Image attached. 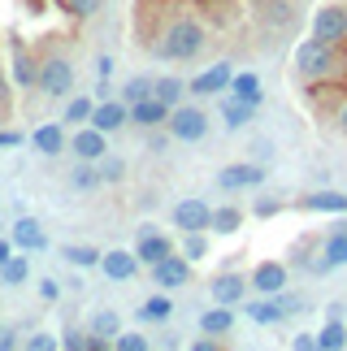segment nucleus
<instances>
[{"label": "nucleus", "mask_w": 347, "mask_h": 351, "mask_svg": "<svg viewBox=\"0 0 347 351\" xmlns=\"http://www.w3.org/2000/svg\"><path fill=\"white\" fill-rule=\"evenodd\" d=\"M291 65H296V74L304 78V83H335V78L343 74V44H322V39L309 35L296 48Z\"/></svg>", "instance_id": "nucleus-1"}, {"label": "nucleus", "mask_w": 347, "mask_h": 351, "mask_svg": "<svg viewBox=\"0 0 347 351\" xmlns=\"http://www.w3.org/2000/svg\"><path fill=\"white\" fill-rule=\"evenodd\" d=\"M208 44V31H204V22L191 18V13H182V18H174L165 26V35H161V44H156V52H161L165 61H191L200 57Z\"/></svg>", "instance_id": "nucleus-2"}, {"label": "nucleus", "mask_w": 347, "mask_h": 351, "mask_svg": "<svg viewBox=\"0 0 347 351\" xmlns=\"http://www.w3.org/2000/svg\"><path fill=\"white\" fill-rule=\"evenodd\" d=\"M74 87H78V74H74V65L61 57H44L39 61V91L52 100H70L74 96Z\"/></svg>", "instance_id": "nucleus-3"}, {"label": "nucleus", "mask_w": 347, "mask_h": 351, "mask_svg": "<svg viewBox=\"0 0 347 351\" xmlns=\"http://www.w3.org/2000/svg\"><path fill=\"white\" fill-rule=\"evenodd\" d=\"M165 130H169V139H178V143H200L208 134V113L195 109V104H174Z\"/></svg>", "instance_id": "nucleus-4"}, {"label": "nucleus", "mask_w": 347, "mask_h": 351, "mask_svg": "<svg viewBox=\"0 0 347 351\" xmlns=\"http://www.w3.org/2000/svg\"><path fill=\"white\" fill-rule=\"evenodd\" d=\"M313 39L322 44H347V5L343 0H330L313 13Z\"/></svg>", "instance_id": "nucleus-5"}, {"label": "nucleus", "mask_w": 347, "mask_h": 351, "mask_svg": "<svg viewBox=\"0 0 347 351\" xmlns=\"http://www.w3.org/2000/svg\"><path fill=\"white\" fill-rule=\"evenodd\" d=\"M230 78H235V65L230 61H217V65H208V70H200L191 83H187V91L200 100H208V96H226L230 91Z\"/></svg>", "instance_id": "nucleus-6"}, {"label": "nucleus", "mask_w": 347, "mask_h": 351, "mask_svg": "<svg viewBox=\"0 0 347 351\" xmlns=\"http://www.w3.org/2000/svg\"><path fill=\"white\" fill-rule=\"evenodd\" d=\"M217 186L222 191H256V186H265V165H252V160L226 165L217 169Z\"/></svg>", "instance_id": "nucleus-7"}, {"label": "nucleus", "mask_w": 347, "mask_h": 351, "mask_svg": "<svg viewBox=\"0 0 347 351\" xmlns=\"http://www.w3.org/2000/svg\"><path fill=\"white\" fill-rule=\"evenodd\" d=\"M152 282H156L161 291H178V287H187V282H191V261H187V256H178V252H169L165 261L152 265Z\"/></svg>", "instance_id": "nucleus-8"}, {"label": "nucleus", "mask_w": 347, "mask_h": 351, "mask_svg": "<svg viewBox=\"0 0 347 351\" xmlns=\"http://www.w3.org/2000/svg\"><path fill=\"white\" fill-rule=\"evenodd\" d=\"M9 243L18 252H48V230H44V221H35V217H18L9 226Z\"/></svg>", "instance_id": "nucleus-9"}, {"label": "nucleus", "mask_w": 347, "mask_h": 351, "mask_svg": "<svg viewBox=\"0 0 347 351\" xmlns=\"http://www.w3.org/2000/svg\"><path fill=\"white\" fill-rule=\"evenodd\" d=\"M174 226H178V230L187 234V230H208L213 226V204L208 199H178V204H174Z\"/></svg>", "instance_id": "nucleus-10"}, {"label": "nucleus", "mask_w": 347, "mask_h": 351, "mask_svg": "<svg viewBox=\"0 0 347 351\" xmlns=\"http://www.w3.org/2000/svg\"><path fill=\"white\" fill-rule=\"evenodd\" d=\"M70 152H74L78 160H100L104 152H109V134L96 130L91 121H87V126H74V134H70Z\"/></svg>", "instance_id": "nucleus-11"}, {"label": "nucleus", "mask_w": 347, "mask_h": 351, "mask_svg": "<svg viewBox=\"0 0 347 351\" xmlns=\"http://www.w3.org/2000/svg\"><path fill=\"white\" fill-rule=\"evenodd\" d=\"M139 256L135 252H122V247H113V252H100V274L109 278V282H130L139 274Z\"/></svg>", "instance_id": "nucleus-12"}, {"label": "nucleus", "mask_w": 347, "mask_h": 351, "mask_svg": "<svg viewBox=\"0 0 347 351\" xmlns=\"http://www.w3.org/2000/svg\"><path fill=\"white\" fill-rule=\"evenodd\" d=\"M31 143L39 156H61L65 147H70V134H65L61 121H39V126L31 130Z\"/></svg>", "instance_id": "nucleus-13"}, {"label": "nucleus", "mask_w": 347, "mask_h": 351, "mask_svg": "<svg viewBox=\"0 0 347 351\" xmlns=\"http://www.w3.org/2000/svg\"><path fill=\"white\" fill-rule=\"evenodd\" d=\"M252 291L256 295H278V291H287V265L283 261H261L256 269H252Z\"/></svg>", "instance_id": "nucleus-14"}, {"label": "nucleus", "mask_w": 347, "mask_h": 351, "mask_svg": "<svg viewBox=\"0 0 347 351\" xmlns=\"http://www.w3.org/2000/svg\"><path fill=\"white\" fill-rule=\"evenodd\" d=\"M126 121H130V104L126 100H96V109H91V126L104 130V134L122 130Z\"/></svg>", "instance_id": "nucleus-15"}, {"label": "nucleus", "mask_w": 347, "mask_h": 351, "mask_svg": "<svg viewBox=\"0 0 347 351\" xmlns=\"http://www.w3.org/2000/svg\"><path fill=\"white\" fill-rule=\"evenodd\" d=\"M130 121H135L139 130H161L165 121H169V104H165V100H156V96L135 100V104H130Z\"/></svg>", "instance_id": "nucleus-16"}, {"label": "nucleus", "mask_w": 347, "mask_h": 351, "mask_svg": "<svg viewBox=\"0 0 347 351\" xmlns=\"http://www.w3.org/2000/svg\"><path fill=\"white\" fill-rule=\"evenodd\" d=\"M174 252V243L165 239V234H156L152 230V226H143V230H139V243H135V256H139V265H156V261H165V256Z\"/></svg>", "instance_id": "nucleus-17"}, {"label": "nucleus", "mask_w": 347, "mask_h": 351, "mask_svg": "<svg viewBox=\"0 0 347 351\" xmlns=\"http://www.w3.org/2000/svg\"><path fill=\"white\" fill-rule=\"evenodd\" d=\"M208 291H213V304H230V308H235V304L252 291V282H248L243 274H217Z\"/></svg>", "instance_id": "nucleus-18"}, {"label": "nucleus", "mask_w": 347, "mask_h": 351, "mask_svg": "<svg viewBox=\"0 0 347 351\" xmlns=\"http://www.w3.org/2000/svg\"><path fill=\"white\" fill-rule=\"evenodd\" d=\"M9 78H13V87H39V61L26 48H13L9 52Z\"/></svg>", "instance_id": "nucleus-19"}, {"label": "nucleus", "mask_w": 347, "mask_h": 351, "mask_svg": "<svg viewBox=\"0 0 347 351\" xmlns=\"http://www.w3.org/2000/svg\"><path fill=\"white\" fill-rule=\"evenodd\" d=\"M226 96H235V100H243V104H252V109H261V100H265L261 74H256V70H243V74L235 70V78H230V91H226Z\"/></svg>", "instance_id": "nucleus-20"}, {"label": "nucleus", "mask_w": 347, "mask_h": 351, "mask_svg": "<svg viewBox=\"0 0 347 351\" xmlns=\"http://www.w3.org/2000/svg\"><path fill=\"white\" fill-rule=\"evenodd\" d=\"M304 213H335V217H347V191H309L300 199Z\"/></svg>", "instance_id": "nucleus-21"}, {"label": "nucleus", "mask_w": 347, "mask_h": 351, "mask_svg": "<svg viewBox=\"0 0 347 351\" xmlns=\"http://www.w3.org/2000/svg\"><path fill=\"white\" fill-rule=\"evenodd\" d=\"M252 117H256V109H252V104H243V100H235V96H226V100L217 104V121H222L226 130H248Z\"/></svg>", "instance_id": "nucleus-22"}, {"label": "nucleus", "mask_w": 347, "mask_h": 351, "mask_svg": "<svg viewBox=\"0 0 347 351\" xmlns=\"http://www.w3.org/2000/svg\"><path fill=\"white\" fill-rule=\"evenodd\" d=\"M200 330L213 334V339H226L235 330V308L230 304H213L208 313H200Z\"/></svg>", "instance_id": "nucleus-23"}, {"label": "nucleus", "mask_w": 347, "mask_h": 351, "mask_svg": "<svg viewBox=\"0 0 347 351\" xmlns=\"http://www.w3.org/2000/svg\"><path fill=\"white\" fill-rule=\"evenodd\" d=\"M248 317L256 321V326H278V321H287V308L278 295H261V300L248 304Z\"/></svg>", "instance_id": "nucleus-24"}, {"label": "nucleus", "mask_w": 347, "mask_h": 351, "mask_svg": "<svg viewBox=\"0 0 347 351\" xmlns=\"http://www.w3.org/2000/svg\"><path fill=\"white\" fill-rule=\"evenodd\" d=\"M70 186L78 195H91V191H100L104 186V178H100V165L96 160H78V165L70 169Z\"/></svg>", "instance_id": "nucleus-25"}, {"label": "nucleus", "mask_w": 347, "mask_h": 351, "mask_svg": "<svg viewBox=\"0 0 347 351\" xmlns=\"http://www.w3.org/2000/svg\"><path fill=\"white\" fill-rule=\"evenodd\" d=\"M31 278V252H13L9 261H0V282L5 287H22Z\"/></svg>", "instance_id": "nucleus-26"}, {"label": "nucleus", "mask_w": 347, "mask_h": 351, "mask_svg": "<svg viewBox=\"0 0 347 351\" xmlns=\"http://www.w3.org/2000/svg\"><path fill=\"white\" fill-rule=\"evenodd\" d=\"M322 256L330 261V269H343V265H347V221H339L335 230L326 234V243H322Z\"/></svg>", "instance_id": "nucleus-27"}, {"label": "nucleus", "mask_w": 347, "mask_h": 351, "mask_svg": "<svg viewBox=\"0 0 347 351\" xmlns=\"http://www.w3.org/2000/svg\"><path fill=\"white\" fill-rule=\"evenodd\" d=\"M347 347V326L339 321V313H330V321L317 330V351H343Z\"/></svg>", "instance_id": "nucleus-28"}, {"label": "nucleus", "mask_w": 347, "mask_h": 351, "mask_svg": "<svg viewBox=\"0 0 347 351\" xmlns=\"http://www.w3.org/2000/svg\"><path fill=\"white\" fill-rule=\"evenodd\" d=\"M61 261L74 265V269H100V252L91 243H65L61 247Z\"/></svg>", "instance_id": "nucleus-29"}, {"label": "nucleus", "mask_w": 347, "mask_h": 351, "mask_svg": "<svg viewBox=\"0 0 347 351\" xmlns=\"http://www.w3.org/2000/svg\"><path fill=\"white\" fill-rule=\"evenodd\" d=\"M169 317H174V300H169V295H148V300L139 304V321H143V326H148V321L161 326V321H169Z\"/></svg>", "instance_id": "nucleus-30"}, {"label": "nucleus", "mask_w": 347, "mask_h": 351, "mask_svg": "<svg viewBox=\"0 0 347 351\" xmlns=\"http://www.w3.org/2000/svg\"><path fill=\"white\" fill-rule=\"evenodd\" d=\"M239 226H243V208H235V204L213 208V226H208L213 234H239Z\"/></svg>", "instance_id": "nucleus-31"}, {"label": "nucleus", "mask_w": 347, "mask_h": 351, "mask_svg": "<svg viewBox=\"0 0 347 351\" xmlns=\"http://www.w3.org/2000/svg\"><path fill=\"white\" fill-rule=\"evenodd\" d=\"M87 330L91 334H104V339H117V334H122V317H117L113 308H100V313H91Z\"/></svg>", "instance_id": "nucleus-32"}, {"label": "nucleus", "mask_w": 347, "mask_h": 351, "mask_svg": "<svg viewBox=\"0 0 347 351\" xmlns=\"http://www.w3.org/2000/svg\"><path fill=\"white\" fill-rule=\"evenodd\" d=\"M152 96L156 100H165L169 104V109H174V104H182V96H187V83H182V78H156V83H152Z\"/></svg>", "instance_id": "nucleus-33"}, {"label": "nucleus", "mask_w": 347, "mask_h": 351, "mask_svg": "<svg viewBox=\"0 0 347 351\" xmlns=\"http://www.w3.org/2000/svg\"><path fill=\"white\" fill-rule=\"evenodd\" d=\"M91 109H96V100H91V96H70L61 121H70V126H87V121H91Z\"/></svg>", "instance_id": "nucleus-34"}, {"label": "nucleus", "mask_w": 347, "mask_h": 351, "mask_svg": "<svg viewBox=\"0 0 347 351\" xmlns=\"http://www.w3.org/2000/svg\"><path fill=\"white\" fill-rule=\"evenodd\" d=\"M208 230H187L182 234V256H187V261H204V256H208V239H204Z\"/></svg>", "instance_id": "nucleus-35"}, {"label": "nucleus", "mask_w": 347, "mask_h": 351, "mask_svg": "<svg viewBox=\"0 0 347 351\" xmlns=\"http://www.w3.org/2000/svg\"><path fill=\"white\" fill-rule=\"evenodd\" d=\"M61 5H65V13H70V18L87 22V18H96V13L104 9V0H61Z\"/></svg>", "instance_id": "nucleus-36"}, {"label": "nucleus", "mask_w": 347, "mask_h": 351, "mask_svg": "<svg viewBox=\"0 0 347 351\" xmlns=\"http://www.w3.org/2000/svg\"><path fill=\"white\" fill-rule=\"evenodd\" d=\"M152 343H148V334H139V330H122L113 339V351H148Z\"/></svg>", "instance_id": "nucleus-37"}, {"label": "nucleus", "mask_w": 347, "mask_h": 351, "mask_svg": "<svg viewBox=\"0 0 347 351\" xmlns=\"http://www.w3.org/2000/svg\"><path fill=\"white\" fill-rule=\"evenodd\" d=\"M96 165H100V178H104V182H122V178H126V160H117V156H109V152H104Z\"/></svg>", "instance_id": "nucleus-38"}, {"label": "nucleus", "mask_w": 347, "mask_h": 351, "mask_svg": "<svg viewBox=\"0 0 347 351\" xmlns=\"http://www.w3.org/2000/svg\"><path fill=\"white\" fill-rule=\"evenodd\" d=\"M152 96V78H130V83L122 87V100L135 104V100H148Z\"/></svg>", "instance_id": "nucleus-39"}, {"label": "nucleus", "mask_w": 347, "mask_h": 351, "mask_svg": "<svg viewBox=\"0 0 347 351\" xmlns=\"http://www.w3.org/2000/svg\"><path fill=\"white\" fill-rule=\"evenodd\" d=\"M26 347H31V351H52V347H61V339H57V334H48V330H39V334L26 339Z\"/></svg>", "instance_id": "nucleus-40"}, {"label": "nucleus", "mask_w": 347, "mask_h": 351, "mask_svg": "<svg viewBox=\"0 0 347 351\" xmlns=\"http://www.w3.org/2000/svg\"><path fill=\"white\" fill-rule=\"evenodd\" d=\"M39 300H44V304H57L61 300V282L57 278H44V282H39Z\"/></svg>", "instance_id": "nucleus-41"}, {"label": "nucleus", "mask_w": 347, "mask_h": 351, "mask_svg": "<svg viewBox=\"0 0 347 351\" xmlns=\"http://www.w3.org/2000/svg\"><path fill=\"white\" fill-rule=\"evenodd\" d=\"M31 134H22V130H13V126H0V147H22Z\"/></svg>", "instance_id": "nucleus-42"}, {"label": "nucleus", "mask_w": 347, "mask_h": 351, "mask_svg": "<svg viewBox=\"0 0 347 351\" xmlns=\"http://www.w3.org/2000/svg\"><path fill=\"white\" fill-rule=\"evenodd\" d=\"M61 347H65V351H87V330H70V334L61 339Z\"/></svg>", "instance_id": "nucleus-43"}, {"label": "nucleus", "mask_w": 347, "mask_h": 351, "mask_svg": "<svg viewBox=\"0 0 347 351\" xmlns=\"http://www.w3.org/2000/svg\"><path fill=\"white\" fill-rule=\"evenodd\" d=\"M13 347H22L18 330H13V326H0V351H13Z\"/></svg>", "instance_id": "nucleus-44"}, {"label": "nucleus", "mask_w": 347, "mask_h": 351, "mask_svg": "<svg viewBox=\"0 0 347 351\" xmlns=\"http://www.w3.org/2000/svg\"><path fill=\"white\" fill-rule=\"evenodd\" d=\"M291 347H296V351H317V334H296Z\"/></svg>", "instance_id": "nucleus-45"}, {"label": "nucleus", "mask_w": 347, "mask_h": 351, "mask_svg": "<svg viewBox=\"0 0 347 351\" xmlns=\"http://www.w3.org/2000/svg\"><path fill=\"white\" fill-rule=\"evenodd\" d=\"M278 208H283V204H278V199H256V217H274Z\"/></svg>", "instance_id": "nucleus-46"}, {"label": "nucleus", "mask_w": 347, "mask_h": 351, "mask_svg": "<svg viewBox=\"0 0 347 351\" xmlns=\"http://www.w3.org/2000/svg\"><path fill=\"white\" fill-rule=\"evenodd\" d=\"M96 74L109 78V74H113V57H100V61H96Z\"/></svg>", "instance_id": "nucleus-47"}, {"label": "nucleus", "mask_w": 347, "mask_h": 351, "mask_svg": "<svg viewBox=\"0 0 347 351\" xmlns=\"http://www.w3.org/2000/svg\"><path fill=\"white\" fill-rule=\"evenodd\" d=\"M191 347H195V351H213V347H217V339H213V334H204V339H195Z\"/></svg>", "instance_id": "nucleus-48"}, {"label": "nucleus", "mask_w": 347, "mask_h": 351, "mask_svg": "<svg viewBox=\"0 0 347 351\" xmlns=\"http://www.w3.org/2000/svg\"><path fill=\"white\" fill-rule=\"evenodd\" d=\"M335 126H339V130H343V134H347V100H343V104H339V113H335Z\"/></svg>", "instance_id": "nucleus-49"}, {"label": "nucleus", "mask_w": 347, "mask_h": 351, "mask_svg": "<svg viewBox=\"0 0 347 351\" xmlns=\"http://www.w3.org/2000/svg\"><path fill=\"white\" fill-rule=\"evenodd\" d=\"M5 104H9V78L0 74V109H5Z\"/></svg>", "instance_id": "nucleus-50"}, {"label": "nucleus", "mask_w": 347, "mask_h": 351, "mask_svg": "<svg viewBox=\"0 0 347 351\" xmlns=\"http://www.w3.org/2000/svg\"><path fill=\"white\" fill-rule=\"evenodd\" d=\"M9 256H13V247H9L5 239H0V261H9Z\"/></svg>", "instance_id": "nucleus-51"}]
</instances>
